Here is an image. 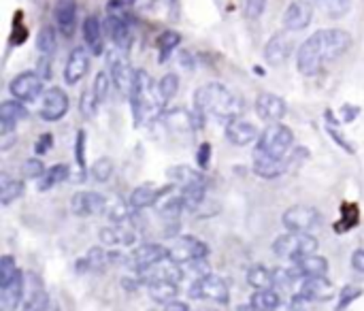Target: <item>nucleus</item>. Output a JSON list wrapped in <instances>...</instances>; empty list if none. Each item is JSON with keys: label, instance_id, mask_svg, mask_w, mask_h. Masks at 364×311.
I'll return each mask as SVG.
<instances>
[{"label": "nucleus", "instance_id": "1", "mask_svg": "<svg viewBox=\"0 0 364 311\" xmlns=\"http://www.w3.org/2000/svg\"><path fill=\"white\" fill-rule=\"evenodd\" d=\"M194 107L200 115H211L215 120L230 122L243 113V98L224 83L211 81L194 92Z\"/></svg>", "mask_w": 364, "mask_h": 311}, {"label": "nucleus", "instance_id": "2", "mask_svg": "<svg viewBox=\"0 0 364 311\" xmlns=\"http://www.w3.org/2000/svg\"><path fill=\"white\" fill-rule=\"evenodd\" d=\"M130 105H132V117H134V126H143L149 122L160 120V115L164 113L162 107L166 105L164 98L160 96L158 83L151 81L149 73L139 68L132 90H130Z\"/></svg>", "mask_w": 364, "mask_h": 311}, {"label": "nucleus", "instance_id": "3", "mask_svg": "<svg viewBox=\"0 0 364 311\" xmlns=\"http://www.w3.org/2000/svg\"><path fill=\"white\" fill-rule=\"evenodd\" d=\"M318 250V239L309 233H290L282 235L273 243V252L279 258H290V260H301L309 254H316Z\"/></svg>", "mask_w": 364, "mask_h": 311}, {"label": "nucleus", "instance_id": "4", "mask_svg": "<svg viewBox=\"0 0 364 311\" xmlns=\"http://www.w3.org/2000/svg\"><path fill=\"white\" fill-rule=\"evenodd\" d=\"M294 141V135L284 124H269L267 130L258 137V149L260 154H267L271 158H286Z\"/></svg>", "mask_w": 364, "mask_h": 311}, {"label": "nucleus", "instance_id": "5", "mask_svg": "<svg viewBox=\"0 0 364 311\" xmlns=\"http://www.w3.org/2000/svg\"><path fill=\"white\" fill-rule=\"evenodd\" d=\"M316 38L320 43L322 56L326 62H335L341 56H346L352 47V34L341 30V28H326V30H318Z\"/></svg>", "mask_w": 364, "mask_h": 311}, {"label": "nucleus", "instance_id": "6", "mask_svg": "<svg viewBox=\"0 0 364 311\" xmlns=\"http://www.w3.org/2000/svg\"><path fill=\"white\" fill-rule=\"evenodd\" d=\"M205 115H200L198 111H196V115L194 113H190V111H186V109H171V111H164L162 115H160V122L164 124V128L168 130V135H173V137H177V139H190L192 135H194V130L200 126L198 122L203 120Z\"/></svg>", "mask_w": 364, "mask_h": 311}, {"label": "nucleus", "instance_id": "7", "mask_svg": "<svg viewBox=\"0 0 364 311\" xmlns=\"http://www.w3.org/2000/svg\"><path fill=\"white\" fill-rule=\"evenodd\" d=\"M282 222L290 233H309V231L320 226L322 216H320V211L316 207L296 205V207L286 209V214L282 216Z\"/></svg>", "mask_w": 364, "mask_h": 311}, {"label": "nucleus", "instance_id": "8", "mask_svg": "<svg viewBox=\"0 0 364 311\" xmlns=\"http://www.w3.org/2000/svg\"><path fill=\"white\" fill-rule=\"evenodd\" d=\"M326 64L324 56H322V49H320V43L316 38V34H311L301 47H299V53H296V66H299V73L305 75V77H316L322 66Z\"/></svg>", "mask_w": 364, "mask_h": 311}, {"label": "nucleus", "instance_id": "9", "mask_svg": "<svg viewBox=\"0 0 364 311\" xmlns=\"http://www.w3.org/2000/svg\"><path fill=\"white\" fill-rule=\"evenodd\" d=\"M190 297H194V299H207V301L226 305L228 299H230V292H228V286H226V282H224L222 278L209 273V275H205V278H198V280L192 284Z\"/></svg>", "mask_w": 364, "mask_h": 311}, {"label": "nucleus", "instance_id": "10", "mask_svg": "<svg viewBox=\"0 0 364 311\" xmlns=\"http://www.w3.org/2000/svg\"><path fill=\"white\" fill-rule=\"evenodd\" d=\"M9 92L13 94V98H17L21 102H32L43 94V79L38 77L36 70L19 73L17 77L11 79Z\"/></svg>", "mask_w": 364, "mask_h": 311}, {"label": "nucleus", "instance_id": "11", "mask_svg": "<svg viewBox=\"0 0 364 311\" xmlns=\"http://www.w3.org/2000/svg\"><path fill=\"white\" fill-rule=\"evenodd\" d=\"M209 254V248L207 243H203L200 239L196 237H179L171 248H168V258L177 265H186V263H192V260H198V258H205Z\"/></svg>", "mask_w": 364, "mask_h": 311}, {"label": "nucleus", "instance_id": "12", "mask_svg": "<svg viewBox=\"0 0 364 311\" xmlns=\"http://www.w3.org/2000/svg\"><path fill=\"white\" fill-rule=\"evenodd\" d=\"M105 30L109 34V38L115 43L117 49L128 51L132 45V36H134V21L132 15L126 17H117V15H107L105 19Z\"/></svg>", "mask_w": 364, "mask_h": 311}, {"label": "nucleus", "instance_id": "13", "mask_svg": "<svg viewBox=\"0 0 364 311\" xmlns=\"http://www.w3.org/2000/svg\"><path fill=\"white\" fill-rule=\"evenodd\" d=\"M109 68H111V79H113L115 88H117L124 96H130V90H132L136 70L130 66V62H128V58L124 56L122 49H119V53L115 51V53L109 56Z\"/></svg>", "mask_w": 364, "mask_h": 311}, {"label": "nucleus", "instance_id": "14", "mask_svg": "<svg viewBox=\"0 0 364 311\" xmlns=\"http://www.w3.org/2000/svg\"><path fill=\"white\" fill-rule=\"evenodd\" d=\"M168 258V250L158 246V243H145L141 248L134 250V254L130 256V267L136 271V273H145L149 271L151 267L164 263Z\"/></svg>", "mask_w": 364, "mask_h": 311}, {"label": "nucleus", "instance_id": "15", "mask_svg": "<svg viewBox=\"0 0 364 311\" xmlns=\"http://www.w3.org/2000/svg\"><path fill=\"white\" fill-rule=\"evenodd\" d=\"M68 107H70L68 94L64 90H60V88H51L43 96L41 117L45 122H58V120H62L68 113Z\"/></svg>", "mask_w": 364, "mask_h": 311}, {"label": "nucleus", "instance_id": "16", "mask_svg": "<svg viewBox=\"0 0 364 311\" xmlns=\"http://www.w3.org/2000/svg\"><path fill=\"white\" fill-rule=\"evenodd\" d=\"M256 113H258L260 120H264L269 124H275L288 113V105H286V100L282 96H277L273 92H262L256 98Z\"/></svg>", "mask_w": 364, "mask_h": 311}, {"label": "nucleus", "instance_id": "17", "mask_svg": "<svg viewBox=\"0 0 364 311\" xmlns=\"http://www.w3.org/2000/svg\"><path fill=\"white\" fill-rule=\"evenodd\" d=\"M314 19V4L309 0H294L286 11H284V26L286 30L299 32L305 30Z\"/></svg>", "mask_w": 364, "mask_h": 311}, {"label": "nucleus", "instance_id": "18", "mask_svg": "<svg viewBox=\"0 0 364 311\" xmlns=\"http://www.w3.org/2000/svg\"><path fill=\"white\" fill-rule=\"evenodd\" d=\"M70 209L75 216H96L107 211V199L98 192H77L70 201Z\"/></svg>", "mask_w": 364, "mask_h": 311}, {"label": "nucleus", "instance_id": "19", "mask_svg": "<svg viewBox=\"0 0 364 311\" xmlns=\"http://www.w3.org/2000/svg\"><path fill=\"white\" fill-rule=\"evenodd\" d=\"M288 171H290L288 158H271L267 154L256 152V156H254V173L258 177H262V179H275V177H282Z\"/></svg>", "mask_w": 364, "mask_h": 311}, {"label": "nucleus", "instance_id": "20", "mask_svg": "<svg viewBox=\"0 0 364 311\" xmlns=\"http://www.w3.org/2000/svg\"><path fill=\"white\" fill-rule=\"evenodd\" d=\"M87 64H90V60H87L85 47H75L70 51L68 60H66V66H64V81L68 85L79 83L85 77V73H87Z\"/></svg>", "mask_w": 364, "mask_h": 311}, {"label": "nucleus", "instance_id": "21", "mask_svg": "<svg viewBox=\"0 0 364 311\" xmlns=\"http://www.w3.org/2000/svg\"><path fill=\"white\" fill-rule=\"evenodd\" d=\"M226 139L232 143V145H239V147H245L250 143H254L258 139V130L254 124L245 122V120H230L226 124Z\"/></svg>", "mask_w": 364, "mask_h": 311}, {"label": "nucleus", "instance_id": "22", "mask_svg": "<svg viewBox=\"0 0 364 311\" xmlns=\"http://www.w3.org/2000/svg\"><path fill=\"white\" fill-rule=\"evenodd\" d=\"M333 295H335V288L324 275L305 278V282L301 286V297L309 299V301H328V299H333Z\"/></svg>", "mask_w": 364, "mask_h": 311}, {"label": "nucleus", "instance_id": "23", "mask_svg": "<svg viewBox=\"0 0 364 311\" xmlns=\"http://www.w3.org/2000/svg\"><path fill=\"white\" fill-rule=\"evenodd\" d=\"M28 115L26 107L21 100L13 98V100H4L0 105V135H6V132H13L15 124L19 120H23Z\"/></svg>", "mask_w": 364, "mask_h": 311}, {"label": "nucleus", "instance_id": "24", "mask_svg": "<svg viewBox=\"0 0 364 311\" xmlns=\"http://www.w3.org/2000/svg\"><path fill=\"white\" fill-rule=\"evenodd\" d=\"M55 23L64 36H73L77 26V0H60L53 9Z\"/></svg>", "mask_w": 364, "mask_h": 311}, {"label": "nucleus", "instance_id": "25", "mask_svg": "<svg viewBox=\"0 0 364 311\" xmlns=\"http://www.w3.org/2000/svg\"><path fill=\"white\" fill-rule=\"evenodd\" d=\"M290 51H292V41L286 38L284 34H275V36H271V41L264 47V58L269 64L279 66L288 60Z\"/></svg>", "mask_w": 364, "mask_h": 311}, {"label": "nucleus", "instance_id": "26", "mask_svg": "<svg viewBox=\"0 0 364 311\" xmlns=\"http://www.w3.org/2000/svg\"><path fill=\"white\" fill-rule=\"evenodd\" d=\"M168 188H156L151 184H143L139 188L132 190L130 194V207L132 209H145V207H151L158 203V199L166 192Z\"/></svg>", "mask_w": 364, "mask_h": 311}, {"label": "nucleus", "instance_id": "27", "mask_svg": "<svg viewBox=\"0 0 364 311\" xmlns=\"http://www.w3.org/2000/svg\"><path fill=\"white\" fill-rule=\"evenodd\" d=\"M328 271V260L322 258V256H316V254H309L301 260H296L292 273L296 278H314V275H326Z\"/></svg>", "mask_w": 364, "mask_h": 311}, {"label": "nucleus", "instance_id": "28", "mask_svg": "<svg viewBox=\"0 0 364 311\" xmlns=\"http://www.w3.org/2000/svg\"><path fill=\"white\" fill-rule=\"evenodd\" d=\"M177 295H179L177 282H173V280H168V278H156V280L149 282V297H151L156 303H164V305H166V303L175 301Z\"/></svg>", "mask_w": 364, "mask_h": 311}, {"label": "nucleus", "instance_id": "29", "mask_svg": "<svg viewBox=\"0 0 364 311\" xmlns=\"http://www.w3.org/2000/svg\"><path fill=\"white\" fill-rule=\"evenodd\" d=\"M83 38H85V45L90 47V51L94 56L102 53V23H100V19L96 15L85 17V21H83Z\"/></svg>", "mask_w": 364, "mask_h": 311}, {"label": "nucleus", "instance_id": "30", "mask_svg": "<svg viewBox=\"0 0 364 311\" xmlns=\"http://www.w3.org/2000/svg\"><path fill=\"white\" fill-rule=\"evenodd\" d=\"M21 297H23V278H21V273H17L9 286L0 288V307H2V311L17 310V305L21 303Z\"/></svg>", "mask_w": 364, "mask_h": 311}, {"label": "nucleus", "instance_id": "31", "mask_svg": "<svg viewBox=\"0 0 364 311\" xmlns=\"http://www.w3.org/2000/svg\"><path fill=\"white\" fill-rule=\"evenodd\" d=\"M68 177H70V169L66 164H55V167H51V169L45 171V175L38 181V190L41 192H47V190L55 188L58 184L66 181Z\"/></svg>", "mask_w": 364, "mask_h": 311}, {"label": "nucleus", "instance_id": "32", "mask_svg": "<svg viewBox=\"0 0 364 311\" xmlns=\"http://www.w3.org/2000/svg\"><path fill=\"white\" fill-rule=\"evenodd\" d=\"M168 179L173 184H177L179 188H186V186L205 181V175H200L198 171H194L190 167H173V169H168Z\"/></svg>", "mask_w": 364, "mask_h": 311}, {"label": "nucleus", "instance_id": "33", "mask_svg": "<svg viewBox=\"0 0 364 311\" xmlns=\"http://www.w3.org/2000/svg\"><path fill=\"white\" fill-rule=\"evenodd\" d=\"M179 43H181V34H179V32H175V30L162 32V34L156 38V49H158V53H160V62H166V60L171 58V53L179 47Z\"/></svg>", "mask_w": 364, "mask_h": 311}, {"label": "nucleus", "instance_id": "34", "mask_svg": "<svg viewBox=\"0 0 364 311\" xmlns=\"http://www.w3.org/2000/svg\"><path fill=\"white\" fill-rule=\"evenodd\" d=\"M23 194V181L19 179H11L9 175H2L0 179V203L4 207H9L13 201H17Z\"/></svg>", "mask_w": 364, "mask_h": 311}, {"label": "nucleus", "instance_id": "35", "mask_svg": "<svg viewBox=\"0 0 364 311\" xmlns=\"http://www.w3.org/2000/svg\"><path fill=\"white\" fill-rule=\"evenodd\" d=\"M109 260H111V258H109V254H107L102 248H92V250L79 260L77 269H79L81 273H83V271H100Z\"/></svg>", "mask_w": 364, "mask_h": 311}, {"label": "nucleus", "instance_id": "36", "mask_svg": "<svg viewBox=\"0 0 364 311\" xmlns=\"http://www.w3.org/2000/svg\"><path fill=\"white\" fill-rule=\"evenodd\" d=\"M247 284L256 290H271L275 286V280H273V273L267 271L264 267H252L247 271Z\"/></svg>", "mask_w": 364, "mask_h": 311}, {"label": "nucleus", "instance_id": "37", "mask_svg": "<svg viewBox=\"0 0 364 311\" xmlns=\"http://www.w3.org/2000/svg\"><path fill=\"white\" fill-rule=\"evenodd\" d=\"M360 222V209L354 203H343L341 205V222L337 224V233H348Z\"/></svg>", "mask_w": 364, "mask_h": 311}, {"label": "nucleus", "instance_id": "38", "mask_svg": "<svg viewBox=\"0 0 364 311\" xmlns=\"http://www.w3.org/2000/svg\"><path fill=\"white\" fill-rule=\"evenodd\" d=\"M279 297L273 290H258L252 295V305L258 311H273L279 305Z\"/></svg>", "mask_w": 364, "mask_h": 311}, {"label": "nucleus", "instance_id": "39", "mask_svg": "<svg viewBox=\"0 0 364 311\" xmlns=\"http://www.w3.org/2000/svg\"><path fill=\"white\" fill-rule=\"evenodd\" d=\"M36 47H38V51L43 56H49V58L53 56V51H55V30L51 26H45V28L38 30V34H36Z\"/></svg>", "mask_w": 364, "mask_h": 311}, {"label": "nucleus", "instance_id": "40", "mask_svg": "<svg viewBox=\"0 0 364 311\" xmlns=\"http://www.w3.org/2000/svg\"><path fill=\"white\" fill-rule=\"evenodd\" d=\"M183 209H188V207H186V201H183L181 194H179V196L168 199L164 205H160V216H162L164 220H168V222H175V220L183 214Z\"/></svg>", "mask_w": 364, "mask_h": 311}, {"label": "nucleus", "instance_id": "41", "mask_svg": "<svg viewBox=\"0 0 364 311\" xmlns=\"http://www.w3.org/2000/svg\"><path fill=\"white\" fill-rule=\"evenodd\" d=\"M147 11H151L154 15H158V13L162 11V17L168 19V21H173V19H177V15H179V2H177V0H154V2L147 6Z\"/></svg>", "mask_w": 364, "mask_h": 311}, {"label": "nucleus", "instance_id": "42", "mask_svg": "<svg viewBox=\"0 0 364 311\" xmlns=\"http://www.w3.org/2000/svg\"><path fill=\"white\" fill-rule=\"evenodd\" d=\"M318 2H320L322 11L333 19L348 15V11L352 9V0H318Z\"/></svg>", "mask_w": 364, "mask_h": 311}, {"label": "nucleus", "instance_id": "43", "mask_svg": "<svg viewBox=\"0 0 364 311\" xmlns=\"http://www.w3.org/2000/svg\"><path fill=\"white\" fill-rule=\"evenodd\" d=\"M158 90H160V96L164 98V102H171V98L177 94L179 90V77L175 73H168L164 75L160 81H158Z\"/></svg>", "mask_w": 364, "mask_h": 311}, {"label": "nucleus", "instance_id": "44", "mask_svg": "<svg viewBox=\"0 0 364 311\" xmlns=\"http://www.w3.org/2000/svg\"><path fill=\"white\" fill-rule=\"evenodd\" d=\"M17 273L19 271H17V265H15L13 256H2V260H0V288L9 286L15 280Z\"/></svg>", "mask_w": 364, "mask_h": 311}, {"label": "nucleus", "instance_id": "45", "mask_svg": "<svg viewBox=\"0 0 364 311\" xmlns=\"http://www.w3.org/2000/svg\"><path fill=\"white\" fill-rule=\"evenodd\" d=\"M113 175V160L111 158H100L92 164V177L96 181H107Z\"/></svg>", "mask_w": 364, "mask_h": 311}, {"label": "nucleus", "instance_id": "46", "mask_svg": "<svg viewBox=\"0 0 364 311\" xmlns=\"http://www.w3.org/2000/svg\"><path fill=\"white\" fill-rule=\"evenodd\" d=\"M363 297V288H358V286H346L343 290H341V297H339V307L337 311H346L356 299H360Z\"/></svg>", "mask_w": 364, "mask_h": 311}, {"label": "nucleus", "instance_id": "47", "mask_svg": "<svg viewBox=\"0 0 364 311\" xmlns=\"http://www.w3.org/2000/svg\"><path fill=\"white\" fill-rule=\"evenodd\" d=\"M81 113L85 115V117H94V113H96V107L100 105L98 102V98H96V94H94V90H87V92H83L81 94Z\"/></svg>", "mask_w": 364, "mask_h": 311}, {"label": "nucleus", "instance_id": "48", "mask_svg": "<svg viewBox=\"0 0 364 311\" xmlns=\"http://www.w3.org/2000/svg\"><path fill=\"white\" fill-rule=\"evenodd\" d=\"M21 171H23V175L28 179H41L45 175V167H43V162L38 158H28L23 162V169Z\"/></svg>", "mask_w": 364, "mask_h": 311}, {"label": "nucleus", "instance_id": "49", "mask_svg": "<svg viewBox=\"0 0 364 311\" xmlns=\"http://www.w3.org/2000/svg\"><path fill=\"white\" fill-rule=\"evenodd\" d=\"M107 216L115 224H124L128 220V209L122 201H115L113 205H107Z\"/></svg>", "mask_w": 364, "mask_h": 311}, {"label": "nucleus", "instance_id": "50", "mask_svg": "<svg viewBox=\"0 0 364 311\" xmlns=\"http://www.w3.org/2000/svg\"><path fill=\"white\" fill-rule=\"evenodd\" d=\"M23 311H49V299L43 290L34 292V297L26 303Z\"/></svg>", "mask_w": 364, "mask_h": 311}, {"label": "nucleus", "instance_id": "51", "mask_svg": "<svg viewBox=\"0 0 364 311\" xmlns=\"http://www.w3.org/2000/svg\"><path fill=\"white\" fill-rule=\"evenodd\" d=\"M94 94H96V98H98V102H102L105 98H107V90H109V77H107V73L105 70H100L98 75H96V79H94Z\"/></svg>", "mask_w": 364, "mask_h": 311}, {"label": "nucleus", "instance_id": "52", "mask_svg": "<svg viewBox=\"0 0 364 311\" xmlns=\"http://www.w3.org/2000/svg\"><path fill=\"white\" fill-rule=\"evenodd\" d=\"M75 158L81 171H85V130L77 132V141H75Z\"/></svg>", "mask_w": 364, "mask_h": 311}, {"label": "nucleus", "instance_id": "53", "mask_svg": "<svg viewBox=\"0 0 364 311\" xmlns=\"http://www.w3.org/2000/svg\"><path fill=\"white\" fill-rule=\"evenodd\" d=\"M267 0H245V17L247 19H258L264 13Z\"/></svg>", "mask_w": 364, "mask_h": 311}, {"label": "nucleus", "instance_id": "54", "mask_svg": "<svg viewBox=\"0 0 364 311\" xmlns=\"http://www.w3.org/2000/svg\"><path fill=\"white\" fill-rule=\"evenodd\" d=\"M196 160H198V167H200L203 171L209 169V162H211V145H209V143H203V145L198 147Z\"/></svg>", "mask_w": 364, "mask_h": 311}, {"label": "nucleus", "instance_id": "55", "mask_svg": "<svg viewBox=\"0 0 364 311\" xmlns=\"http://www.w3.org/2000/svg\"><path fill=\"white\" fill-rule=\"evenodd\" d=\"M51 145H53V135L45 132V135H41V139L36 141L34 152H36L38 156H43V154H47V149H51Z\"/></svg>", "mask_w": 364, "mask_h": 311}, {"label": "nucleus", "instance_id": "56", "mask_svg": "<svg viewBox=\"0 0 364 311\" xmlns=\"http://www.w3.org/2000/svg\"><path fill=\"white\" fill-rule=\"evenodd\" d=\"M358 115H360V107H354V105H343V107H341V122L350 124V122H354Z\"/></svg>", "mask_w": 364, "mask_h": 311}, {"label": "nucleus", "instance_id": "57", "mask_svg": "<svg viewBox=\"0 0 364 311\" xmlns=\"http://www.w3.org/2000/svg\"><path fill=\"white\" fill-rule=\"evenodd\" d=\"M38 77L45 81V79H51V62H49V56H43L38 60V68H36Z\"/></svg>", "mask_w": 364, "mask_h": 311}, {"label": "nucleus", "instance_id": "58", "mask_svg": "<svg viewBox=\"0 0 364 311\" xmlns=\"http://www.w3.org/2000/svg\"><path fill=\"white\" fill-rule=\"evenodd\" d=\"M328 135H331V137L335 139V143H337V145H341L348 154H354V147L346 141V137H343V135H339V132L333 128V124H328Z\"/></svg>", "mask_w": 364, "mask_h": 311}, {"label": "nucleus", "instance_id": "59", "mask_svg": "<svg viewBox=\"0 0 364 311\" xmlns=\"http://www.w3.org/2000/svg\"><path fill=\"white\" fill-rule=\"evenodd\" d=\"M352 267H354L358 273H363L364 275V250H356V252L352 254Z\"/></svg>", "mask_w": 364, "mask_h": 311}, {"label": "nucleus", "instance_id": "60", "mask_svg": "<svg viewBox=\"0 0 364 311\" xmlns=\"http://www.w3.org/2000/svg\"><path fill=\"white\" fill-rule=\"evenodd\" d=\"M15 139H17V137H15L13 132H6V135H2V143H0V149H2V152H4V149H9V147H11V145L15 143Z\"/></svg>", "mask_w": 364, "mask_h": 311}, {"label": "nucleus", "instance_id": "61", "mask_svg": "<svg viewBox=\"0 0 364 311\" xmlns=\"http://www.w3.org/2000/svg\"><path fill=\"white\" fill-rule=\"evenodd\" d=\"M164 311H190V307H188L186 303H179V301H171V303H166Z\"/></svg>", "mask_w": 364, "mask_h": 311}, {"label": "nucleus", "instance_id": "62", "mask_svg": "<svg viewBox=\"0 0 364 311\" xmlns=\"http://www.w3.org/2000/svg\"><path fill=\"white\" fill-rule=\"evenodd\" d=\"M273 311H296V310H294V305H284V303H279V305H277Z\"/></svg>", "mask_w": 364, "mask_h": 311}, {"label": "nucleus", "instance_id": "63", "mask_svg": "<svg viewBox=\"0 0 364 311\" xmlns=\"http://www.w3.org/2000/svg\"><path fill=\"white\" fill-rule=\"evenodd\" d=\"M237 311H258V310H256V307L250 303V305H239V307H237Z\"/></svg>", "mask_w": 364, "mask_h": 311}]
</instances>
